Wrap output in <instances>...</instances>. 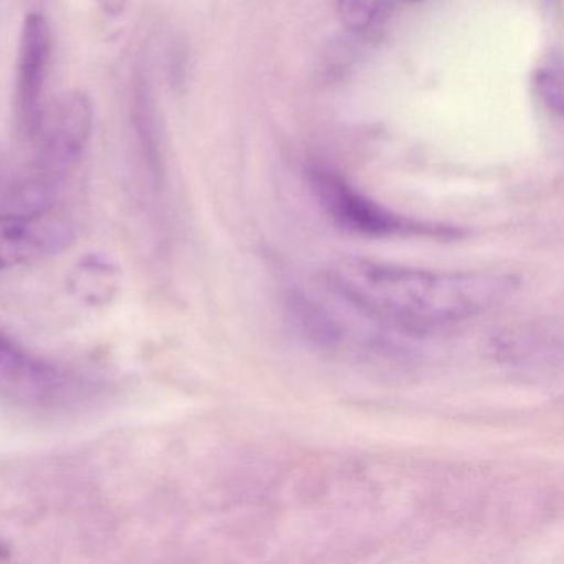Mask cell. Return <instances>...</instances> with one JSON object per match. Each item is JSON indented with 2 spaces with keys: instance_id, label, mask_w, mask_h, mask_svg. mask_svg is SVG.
<instances>
[{
  "instance_id": "5b68a950",
  "label": "cell",
  "mask_w": 564,
  "mask_h": 564,
  "mask_svg": "<svg viewBox=\"0 0 564 564\" xmlns=\"http://www.w3.org/2000/svg\"><path fill=\"white\" fill-rule=\"evenodd\" d=\"M75 236L77 230L67 210L47 216L0 210V270L58 256L70 249Z\"/></svg>"
},
{
  "instance_id": "30bf717a",
  "label": "cell",
  "mask_w": 564,
  "mask_h": 564,
  "mask_svg": "<svg viewBox=\"0 0 564 564\" xmlns=\"http://www.w3.org/2000/svg\"><path fill=\"white\" fill-rule=\"evenodd\" d=\"M131 0H97L98 8L107 18H120L124 14Z\"/></svg>"
},
{
  "instance_id": "9c48e42d",
  "label": "cell",
  "mask_w": 564,
  "mask_h": 564,
  "mask_svg": "<svg viewBox=\"0 0 564 564\" xmlns=\"http://www.w3.org/2000/svg\"><path fill=\"white\" fill-rule=\"evenodd\" d=\"M536 90L541 100L556 115L563 113V90H561V74L554 68H541L536 75Z\"/></svg>"
},
{
  "instance_id": "3957f363",
  "label": "cell",
  "mask_w": 564,
  "mask_h": 564,
  "mask_svg": "<svg viewBox=\"0 0 564 564\" xmlns=\"http://www.w3.org/2000/svg\"><path fill=\"white\" fill-rule=\"evenodd\" d=\"M94 127V104L85 91L61 95L45 110L41 130L32 141L37 144V154L31 167L70 181L90 147Z\"/></svg>"
},
{
  "instance_id": "7a4b0ae2",
  "label": "cell",
  "mask_w": 564,
  "mask_h": 564,
  "mask_svg": "<svg viewBox=\"0 0 564 564\" xmlns=\"http://www.w3.org/2000/svg\"><path fill=\"white\" fill-rule=\"evenodd\" d=\"M308 183L329 219L345 230L361 237H460L457 227L425 223L386 209L381 204L356 191L348 181L326 167H312Z\"/></svg>"
},
{
  "instance_id": "ba28073f",
  "label": "cell",
  "mask_w": 564,
  "mask_h": 564,
  "mask_svg": "<svg viewBox=\"0 0 564 564\" xmlns=\"http://www.w3.org/2000/svg\"><path fill=\"white\" fill-rule=\"evenodd\" d=\"M384 0H338V14L349 31L361 32L371 28L382 14Z\"/></svg>"
},
{
  "instance_id": "8992f818",
  "label": "cell",
  "mask_w": 564,
  "mask_h": 564,
  "mask_svg": "<svg viewBox=\"0 0 564 564\" xmlns=\"http://www.w3.org/2000/svg\"><path fill=\"white\" fill-rule=\"evenodd\" d=\"M75 381L0 332V395L25 404H55L74 394Z\"/></svg>"
},
{
  "instance_id": "277c9868",
  "label": "cell",
  "mask_w": 564,
  "mask_h": 564,
  "mask_svg": "<svg viewBox=\"0 0 564 564\" xmlns=\"http://www.w3.org/2000/svg\"><path fill=\"white\" fill-rule=\"evenodd\" d=\"M54 39L47 19L41 12H29L19 35L15 62L14 108L19 133L34 141L41 130L45 110V90L51 74Z\"/></svg>"
},
{
  "instance_id": "52a82bcc",
  "label": "cell",
  "mask_w": 564,
  "mask_h": 564,
  "mask_svg": "<svg viewBox=\"0 0 564 564\" xmlns=\"http://www.w3.org/2000/svg\"><path fill=\"white\" fill-rule=\"evenodd\" d=\"M130 123L134 148L151 183H160L164 173L163 134L153 78L147 65H137L131 78Z\"/></svg>"
},
{
  "instance_id": "6da1fadb",
  "label": "cell",
  "mask_w": 564,
  "mask_h": 564,
  "mask_svg": "<svg viewBox=\"0 0 564 564\" xmlns=\"http://www.w3.org/2000/svg\"><path fill=\"white\" fill-rule=\"evenodd\" d=\"M329 289L372 322L402 335L454 328L484 315L517 289L498 272H437L346 257L325 273Z\"/></svg>"
}]
</instances>
